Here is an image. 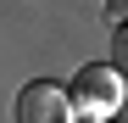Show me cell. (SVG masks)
I'll use <instances>...</instances> for the list:
<instances>
[{
	"label": "cell",
	"mask_w": 128,
	"mask_h": 123,
	"mask_svg": "<svg viewBox=\"0 0 128 123\" xmlns=\"http://www.w3.org/2000/svg\"><path fill=\"white\" fill-rule=\"evenodd\" d=\"M72 112L84 117V123H106L117 106H122V95H128V78L117 73V67H84L78 78H72Z\"/></svg>",
	"instance_id": "1"
},
{
	"label": "cell",
	"mask_w": 128,
	"mask_h": 123,
	"mask_svg": "<svg viewBox=\"0 0 128 123\" xmlns=\"http://www.w3.org/2000/svg\"><path fill=\"white\" fill-rule=\"evenodd\" d=\"M17 123H72V95L61 84L34 78L17 90Z\"/></svg>",
	"instance_id": "2"
},
{
	"label": "cell",
	"mask_w": 128,
	"mask_h": 123,
	"mask_svg": "<svg viewBox=\"0 0 128 123\" xmlns=\"http://www.w3.org/2000/svg\"><path fill=\"white\" fill-rule=\"evenodd\" d=\"M112 67L128 78V23H117V34H112Z\"/></svg>",
	"instance_id": "3"
},
{
	"label": "cell",
	"mask_w": 128,
	"mask_h": 123,
	"mask_svg": "<svg viewBox=\"0 0 128 123\" xmlns=\"http://www.w3.org/2000/svg\"><path fill=\"white\" fill-rule=\"evenodd\" d=\"M106 11H112L117 23H128V0H106Z\"/></svg>",
	"instance_id": "4"
}]
</instances>
